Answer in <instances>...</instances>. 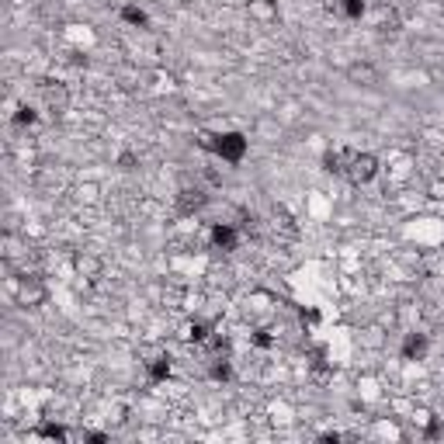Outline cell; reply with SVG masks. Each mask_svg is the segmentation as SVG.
<instances>
[{
    "label": "cell",
    "mask_w": 444,
    "mask_h": 444,
    "mask_svg": "<svg viewBox=\"0 0 444 444\" xmlns=\"http://www.w3.org/2000/svg\"><path fill=\"white\" fill-rule=\"evenodd\" d=\"M326 170L348 177L350 184H368L379 174V160L357 150H337V153H326Z\"/></svg>",
    "instance_id": "6da1fadb"
},
{
    "label": "cell",
    "mask_w": 444,
    "mask_h": 444,
    "mask_svg": "<svg viewBox=\"0 0 444 444\" xmlns=\"http://www.w3.org/2000/svg\"><path fill=\"white\" fill-rule=\"evenodd\" d=\"M205 146L216 153L219 160H226V163H243V157H247V150H250V139L243 135V132H219V135H212V139H205Z\"/></svg>",
    "instance_id": "7a4b0ae2"
},
{
    "label": "cell",
    "mask_w": 444,
    "mask_h": 444,
    "mask_svg": "<svg viewBox=\"0 0 444 444\" xmlns=\"http://www.w3.org/2000/svg\"><path fill=\"white\" fill-rule=\"evenodd\" d=\"M209 240H212V247L222 250V254H233L236 247H240V229L236 226H229V222H216L212 226V233H209Z\"/></svg>",
    "instance_id": "3957f363"
},
{
    "label": "cell",
    "mask_w": 444,
    "mask_h": 444,
    "mask_svg": "<svg viewBox=\"0 0 444 444\" xmlns=\"http://www.w3.org/2000/svg\"><path fill=\"white\" fill-rule=\"evenodd\" d=\"M427 354V337L423 333H406V344H403V357L406 361H416Z\"/></svg>",
    "instance_id": "277c9868"
},
{
    "label": "cell",
    "mask_w": 444,
    "mask_h": 444,
    "mask_svg": "<svg viewBox=\"0 0 444 444\" xmlns=\"http://www.w3.org/2000/svg\"><path fill=\"white\" fill-rule=\"evenodd\" d=\"M337 7H340V14L350 18V21L365 18V11H368V4H365V0H337Z\"/></svg>",
    "instance_id": "5b68a950"
},
{
    "label": "cell",
    "mask_w": 444,
    "mask_h": 444,
    "mask_svg": "<svg viewBox=\"0 0 444 444\" xmlns=\"http://www.w3.org/2000/svg\"><path fill=\"white\" fill-rule=\"evenodd\" d=\"M167 379H170V357L150 361V382H167Z\"/></svg>",
    "instance_id": "8992f818"
},
{
    "label": "cell",
    "mask_w": 444,
    "mask_h": 444,
    "mask_svg": "<svg viewBox=\"0 0 444 444\" xmlns=\"http://www.w3.org/2000/svg\"><path fill=\"white\" fill-rule=\"evenodd\" d=\"M122 21H128L132 28H146V21H150V18H146V11H143V7H126V11H122Z\"/></svg>",
    "instance_id": "52a82bcc"
},
{
    "label": "cell",
    "mask_w": 444,
    "mask_h": 444,
    "mask_svg": "<svg viewBox=\"0 0 444 444\" xmlns=\"http://www.w3.org/2000/svg\"><path fill=\"white\" fill-rule=\"evenodd\" d=\"M205 337H209V326H205V323H191V326H188V340L201 344Z\"/></svg>",
    "instance_id": "ba28073f"
},
{
    "label": "cell",
    "mask_w": 444,
    "mask_h": 444,
    "mask_svg": "<svg viewBox=\"0 0 444 444\" xmlns=\"http://www.w3.org/2000/svg\"><path fill=\"white\" fill-rule=\"evenodd\" d=\"M35 118H38V115H35V108H28V104L14 115V122H18V126H35Z\"/></svg>",
    "instance_id": "9c48e42d"
}]
</instances>
